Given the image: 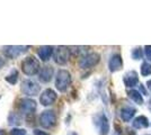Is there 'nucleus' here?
I'll use <instances>...</instances> for the list:
<instances>
[{"mask_svg":"<svg viewBox=\"0 0 151 135\" xmlns=\"http://www.w3.org/2000/svg\"><path fill=\"white\" fill-rule=\"evenodd\" d=\"M20 68H22V71L24 74L32 77V76L38 74L42 66L40 65V61L35 56H27L23 60Z\"/></svg>","mask_w":151,"mask_h":135,"instance_id":"f257e3e1","label":"nucleus"},{"mask_svg":"<svg viewBox=\"0 0 151 135\" xmlns=\"http://www.w3.org/2000/svg\"><path fill=\"white\" fill-rule=\"evenodd\" d=\"M71 81H72V79H71V74L69 71L64 70V69L58 71L57 77H55V88L60 92L67 91L71 84Z\"/></svg>","mask_w":151,"mask_h":135,"instance_id":"f03ea898","label":"nucleus"},{"mask_svg":"<svg viewBox=\"0 0 151 135\" xmlns=\"http://www.w3.org/2000/svg\"><path fill=\"white\" fill-rule=\"evenodd\" d=\"M57 124V114L52 109H46L40 115V125L45 129H52Z\"/></svg>","mask_w":151,"mask_h":135,"instance_id":"7ed1b4c3","label":"nucleus"},{"mask_svg":"<svg viewBox=\"0 0 151 135\" xmlns=\"http://www.w3.org/2000/svg\"><path fill=\"white\" fill-rule=\"evenodd\" d=\"M101 61V55L97 52H90L87 54H83L80 60H79V66L81 69H90L98 64V62Z\"/></svg>","mask_w":151,"mask_h":135,"instance_id":"20e7f679","label":"nucleus"},{"mask_svg":"<svg viewBox=\"0 0 151 135\" xmlns=\"http://www.w3.org/2000/svg\"><path fill=\"white\" fill-rule=\"evenodd\" d=\"M71 55V51L69 47L67 46H58L57 49H54L53 53V60L54 62L59 65H64L68 63Z\"/></svg>","mask_w":151,"mask_h":135,"instance_id":"39448f33","label":"nucleus"},{"mask_svg":"<svg viewBox=\"0 0 151 135\" xmlns=\"http://www.w3.org/2000/svg\"><path fill=\"white\" fill-rule=\"evenodd\" d=\"M28 49L29 46L27 45H9L4 47V54L8 59H17L28 51Z\"/></svg>","mask_w":151,"mask_h":135,"instance_id":"423d86ee","label":"nucleus"},{"mask_svg":"<svg viewBox=\"0 0 151 135\" xmlns=\"http://www.w3.org/2000/svg\"><path fill=\"white\" fill-rule=\"evenodd\" d=\"M20 89H22V92H23L24 95H26V96L34 97V96H37L38 94H40V91H41V86H40L37 82L27 79V80H24V81L22 82Z\"/></svg>","mask_w":151,"mask_h":135,"instance_id":"0eeeda50","label":"nucleus"},{"mask_svg":"<svg viewBox=\"0 0 151 135\" xmlns=\"http://www.w3.org/2000/svg\"><path fill=\"white\" fill-rule=\"evenodd\" d=\"M37 108V104L32 98H23L19 103V110L23 115L29 116L33 115Z\"/></svg>","mask_w":151,"mask_h":135,"instance_id":"6e6552de","label":"nucleus"},{"mask_svg":"<svg viewBox=\"0 0 151 135\" xmlns=\"http://www.w3.org/2000/svg\"><path fill=\"white\" fill-rule=\"evenodd\" d=\"M58 98V95L57 92L54 91L53 89H45L42 94H41V96H40V104L42 105V106H45V107H49L51 105H53V104L55 103V100H57Z\"/></svg>","mask_w":151,"mask_h":135,"instance_id":"1a4fd4ad","label":"nucleus"},{"mask_svg":"<svg viewBox=\"0 0 151 135\" xmlns=\"http://www.w3.org/2000/svg\"><path fill=\"white\" fill-rule=\"evenodd\" d=\"M53 74H54L53 66H51V65H44V66L41 68V70H40V72H38L37 74V78L41 82L47 84V82H50L51 80H52Z\"/></svg>","mask_w":151,"mask_h":135,"instance_id":"9d476101","label":"nucleus"},{"mask_svg":"<svg viewBox=\"0 0 151 135\" xmlns=\"http://www.w3.org/2000/svg\"><path fill=\"white\" fill-rule=\"evenodd\" d=\"M96 124L99 129V133L101 135H107L109 132V123L107 117L104 114H101L96 117Z\"/></svg>","mask_w":151,"mask_h":135,"instance_id":"9b49d317","label":"nucleus"},{"mask_svg":"<svg viewBox=\"0 0 151 135\" xmlns=\"http://www.w3.org/2000/svg\"><path fill=\"white\" fill-rule=\"evenodd\" d=\"M123 66V60H122V56L120 54H113L109 61H108V68H109V71L111 72H116L122 69Z\"/></svg>","mask_w":151,"mask_h":135,"instance_id":"f8f14e48","label":"nucleus"},{"mask_svg":"<svg viewBox=\"0 0 151 135\" xmlns=\"http://www.w3.org/2000/svg\"><path fill=\"white\" fill-rule=\"evenodd\" d=\"M53 53H54V47L53 46H49V45H44V46H41L38 49V58L41 61L46 62L51 59V56H53Z\"/></svg>","mask_w":151,"mask_h":135,"instance_id":"ddd939ff","label":"nucleus"},{"mask_svg":"<svg viewBox=\"0 0 151 135\" xmlns=\"http://www.w3.org/2000/svg\"><path fill=\"white\" fill-rule=\"evenodd\" d=\"M123 81H124V84L127 88H133L139 82L138 73L135 71H129L124 76V78H123Z\"/></svg>","mask_w":151,"mask_h":135,"instance_id":"4468645a","label":"nucleus"},{"mask_svg":"<svg viewBox=\"0 0 151 135\" xmlns=\"http://www.w3.org/2000/svg\"><path fill=\"white\" fill-rule=\"evenodd\" d=\"M137 110L133 107H130V106H126V107H123L121 109V118L123 119V122H130L132 119V117L135 115Z\"/></svg>","mask_w":151,"mask_h":135,"instance_id":"2eb2a0df","label":"nucleus"},{"mask_svg":"<svg viewBox=\"0 0 151 135\" xmlns=\"http://www.w3.org/2000/svg\"><path fill=\"white\" fill-rule=\"evenodd\" d=\"M132 125L134 129H145V127L149 126V121H148V118L145 116H139V117H137L133 121Z\"/></svg>","mask_w":151,"mask_h":135,"instance_id":"dca6fc26","label":"nucleus"},{"mask_svg":"<svg viewBox=\"0 0 151 135\" xmlns=\"http://www.w3.org/2000/svg\"><path fill=\"white\" fill-rule=\"evenodd\" d=\"M129 97H130V99H132L133 101L135 104H138V105L143 104V98H142L141 94L139 92L138 90H130L129 91Z\"/></svg>","mask_w":151,"mask_h":135,"instance_id":"f3484780","label":"nucleus"},{"mask_svg":"<svg viewBox=\"0 0 151 135\" xmlns=\"http://www.w3.org/2000/svg\"><path fill=\"white\" fill-rule=\"evenodd\" d=\"M17 80H18V71L17 70H13L6 77V81L10 84H15L17 82Z\"/></svg>","mask_w":151,"mask_h":135,"instance_id":"a211bd4d","label":"nucleus"},{"mask_svg":"<svg viewBox=\"0 0 151 135\" xmlns=\"http://www.w3.org/2000/svg\"><path fill=\"white\" fill-rule=\"evenodd\" d=\"M141 74L143 77H148L151 74V64L148 62H143L141 64Z\"/></svg>","mask_w":151,"mask_h":135,"instance_id":"6ab92c4d","label":"nucleus"},{"mask_svg":"<svg viewBox=\"0 0 151 135\" xmlns=\"http://www.w3.org/2000/svg\"><path fill=\"white\" fill-rule=\"evenodd\" d=\"M20 123V117L18 115H16L15 113H12L9 115V118H8V124L9 125H17Z\"/></svg>","mask_w":151,"mask_h":135,"instance_id":"aec40b11","label":"nucleus"},{"mask_svg":"<svg viewBox=\"0 0 151 135\" xmlns=\"http://www.w3.org/2000/svg\"><path fill=\"white\" fill-rule=\"evenodd\" d=\"M132 58L134 59V60H140V59H142V50H141V47H137V49L133 50Z\"/></svg>","mask_w":151,"mask_h":135,"instance_id":"412c9836","label":"nucleus"},{"mask_svg":"<svg viewBox=\"0 0 151 135\" xmlns=\"http://www.w3.org/2000/svg\"><path fill=\"white\" fill-rule=\"evenodd\" d=\"M10 135H26V129L15 127L10 131Z\"/></svg>","mask_w":151,"mask_h":135,"instance_id":"4be33fe9","label":"nucleus"},{"mask_svg":"<svg viewBox=\"0 0 151 135\" xmlns=\"http://www.w3.org/2000/svg\"><path fill=\"white\" fill-rule=\"evenodd\" d=\"M145 56L147 59L151 61V45H147L145 46Z\"/></svg>","mask_w":151,"mask_h":135,"instance_id":"5701e85b","label":"nucleus"},{"mask_svg":"<svg viewBox=\"0 0 151 135\" xmlns=\"http://www.w3.org/2000/svg\"><path fill=\"white\" fill-rule=\"evenodd\" d=\"M34 135H50L46 133L45 131H41V129H34Z\"/></svg>","mask_w":151,"mask_h":135,"instance_id":"b1692460","label":"nucleus"},{"mask_svg":"<svg viewBox=\"0 0 151 135\" xmlns=\"http://www.w3.org/2000/svg\"><path fill=\"white\" fill-rule=\"evenodd\" d=\"M147 86H148V89L151 91V80H149V81L147 82Z\"/></svg>","mask_w":151,"mask_h":135,"instance_id":"393cba45","label":"nucleus"},{"mask_svg":"<svg viewBox=\"0 0 151 135\" xmlns=\"http://www.w3.org/2000/svg\"><path fill=\"white\" fill-rule=\"evenodd\" d=\"M5 64V61H4V60H2V59L0 58V68H1V66H2V65Z\"/></svg>","mask_w":151,"mask_h":135,"instance_id":"a878e982","label":"nucleus"},{"mask_svg":"<svg viewBox=\"0 0 151 135\" xmlns=\"http://www.w3.org/2000/svg\"><path fill=\"white\" fill-rule=\"evenodd\" d=\"M0 135H5V132H4V131H1V129H0Z\"/></svg>","mask_w":151,"mask_h":135,"instance_id":"bb28decb","label":"nucleus"},{"mask_svg":"<svg viewBox=\"0 0 151 135\" xmlns=\"http://www.w3.org/2000/svg\"><path fill=\"white\" fill-rule=\"evenodd\" d=\"M69 135H78V134H77V133H75V132H72V133H70Z\"/></svg>","mask_w":151,"mask_h":135,"instance_id":"cd10ccee","label":"nucleus"},{"mask_svg":"<svg viewBox=\"0 0 151 135\" xmlns=\"http://www.w3.org/2000/svg\"><path fill=\"white\" fill-rule=\"evenodd\" d=\"M148 135H149V134H148Z\"/></svg>","mask_w":151,"mask_h":135,"instance_id":"c85d7f7f","label":"nucleus"}]
</instances>
